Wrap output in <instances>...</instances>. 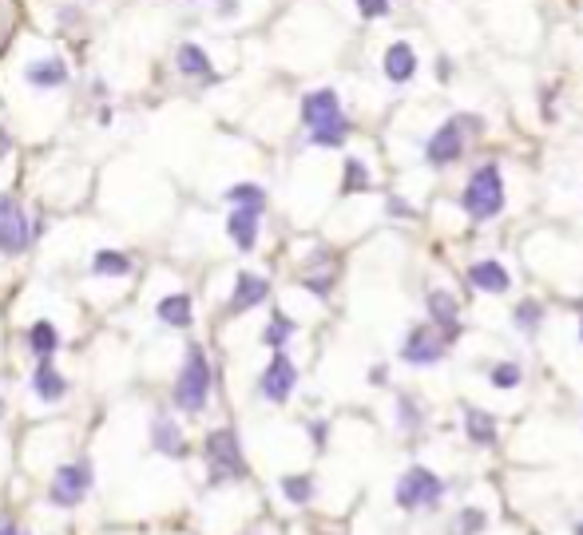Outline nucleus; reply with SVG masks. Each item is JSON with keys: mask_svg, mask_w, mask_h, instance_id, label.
Returning a JSON list of instances; mask_svg holds the SVG:
<instances>
[{"mask_svg": "<svg viewBox=\"0 0 583 535\" xmlns=\"http://www.w3.org/2000/svg\"><path fill=\"white\" fill-rule=\"evenodd\" d=\"M24 337H28V353H32V357H52V353L60 349V329H56L48 318L32 321Z\"/></svg>", "mask_w": 583, "mask_h": 535, "instance_id": "21", "label": "nucleus"}, {"mask_svg": "<svg viewBox=\"0 0 583 535\" xmlns=\"http://www.w3.org/2000/svg\"><path fill=\"white\" fill-rule=\"evenodd\" d=\"M461 203H465V211L472 214V218H492V214H500V207H504V179H500V167H496V163H484L480 171H472Z\"/></svg>", "mask_w": 583, "mask_h": 535, "instance_id": "4", "label": "nucleus"}, {"mask_svg": "<svg viewBox=\"0 0 583 535\" xmlns=\"http://www.w3.org/2000/svg\"><path fill=\"white\" fill-rule=\"evenodd\" d=\"M576 535H583V524H580V528H576Z\"/></svg>", "mask_w": 583, "mask_h": 535, "instance_id": "40", "label": "nucleus"}, {"mask_svg": "<svg viewBox=\"0 0 583 535\" xmlns=\"http://www.w3.org/2000/svg\"><path fill=\"white\" fill-rule=\"evenodd\" d=\"M282 496L290 504H310L314 500V480L310 476H282Z\"/></svg>", "mask_w": 583, "mask_h": 535, "instance_id": "28", "label": "nucleus"}, {"mask_svg": "<svg viewBox=\"0 0 583 535\" xmlns=\"http://www.w3.org/2000/svg\"><path fill=\"white\" fill-rule=\"evenodd\" d=\"M445 492L441 476L429 472V468H409L401 480H397V508L413 512V508H425V504H437Z\"/></svg>", "mask_w": 583, "mask_h": 535, "instance_id": "7", "label": "nucleus"}, {"mask_svg": "<svg viewBox=\"0 0 583 535\" xmlns=\"http://www.w3.org/2000/svg\"><path fill=\"white\" fill-rule=\"evenodd\" d=\"M266 298H270V282H266L262 274L242 270V274L234 278V294H231V302H227V310H223V318H238V314H246V310H258Z\"/></svg>", "mask_w": 583, "mask_h": 535, "instance_id": "12", "label": "nucleus"}, {"mask_svg": "<svg viewBox=\"0 0 583 535\" xmlns=\"http://www.w3.org/2000/svg\"><path fill=\"white\" fill-rule=\"evenodd\" d=\"M135 270V258L127 254V250H96L92 254V274L96 278H127Z\"/></svg>", "mask_w": 583, "mask_h": 535, "instance_id": "19", "label": "nucleus"}, {"mask_svg": "<svg viewBox=\"0 0 583 535\" xmlns=\"http://www.w3.org/2000/svg\"><path fill=\"white\" fill-rule=\"evenodd\" d=\"M175 72H179L183 80H199V84H215V80H219V72H215V64H211V52H207L203 44H195V40H183V44L175 48Z\"/></svg>", "mask_w": 583, "mask_h": 535, "instance_id": "13", "label": "nucleus"}, {"mask_svg": "<svg viewBox=\"0 0 583 535\" xmlns=\"http://www.w3.org/2000/svg\"><path fill=\"white\" fill-rule=\"evenodd\" d=\"M211 385H215L211 357H207V349L199 341H191L187 353H183V369L175 377V389H171L175 409L187 413V417H199L207 409V401H211Z\"/></svg>", "mask_w": 583, "mask_h": 535, "instance_id": "1", "label": "nucleus"}, {"mask_svg": "<svg viewBox=\"0 0 583 535\" xmlns=\"http://www.w3.org/2000/svg\"><path fill=\"white\" fill-rule=\"evenodd\" d=\"M480 528H484V516H480V512H465V516L457 520V532L461 535H476Z\"/></svg>", "mask_w": 583, "mask_h": 535, "instance_id": "32", "label": "nucleus"}, {"mask_svg": "<svg viewBox=\"0 0 583 535\" xmlns=\"http://www.w3.org/2000/svg\"><path fill=\"white\" fill-rule=\"evenodd\" d=\"M580 337H583V325H580Z\"/></svg>", "mask_w": 583, "mask_h": 535, "instance_id": "41", "label": "nucleus"}, {"mask_svg": "<svg viewBox=\"0 0 583 535\" xmlns=\"http://www.w3.org/2000/svg\"><path fill=\"white\" fill-rule=\"evenodd\" d=\"M258 218H262V211H250V207H231V214H227V234L242 254L258 246Z\"/></svg>", "mask_w": 583, "mask_h": 535, "instance_id": "16", "label": "nucleus"}, {"mask_svg": "<svg viewBox=\"0 0 583 535\" xmlns=\"http://www.w3.org/2000/svg\"><path fill=\"white\" fill-rule=\"evenodd\" d=\"M24 84H28L32 92H40V96L64 92V88L72 84V68H68V60H60V56H40V60H28V64H24Z\"/></svg>", "mask_w": 583, "mask_h": 535, "instance_id": "10", "label": "nucleus"}, {"mask_svg": "<svg viewBox=\"0 0 583 535\" xmlns=\"http://www.w3.org/2000/svg\"><path fill=\"white\" fill-rule=\"evenodd\" d=\"M302 123L310 127L314 147H342L350 135V119L342 115V100L334 88H318L302 96Z\"/></svg>", "mask_w": 583, "mask_h": 535, "instance_id": "2", "label": "nucleus"}, {"mask_svg": "<svg viewBox=\"0 0 583 535\" xmlns=\"http://www.w3.org/2000/svg\"><path fill=\"white\" fill-rule=\"evenodd\" d=\"M32 393L40 397V401H48V405H56V401H64L68 397V389H72V381L52 365V357H40V365H36V373H32Z\"/></svg>", "mask_w": 583, "mask_h": 535, "instance_id": "14", "label": "nucleus"}, {"mask_svg": "<svg viewBox=\"0 0 583 535\" xmlns=\"http://www.w3.org/2000/svg\"><path fill=\"white\" fill-rule=\"evenodd\" d=\"M0 535H28V532H24V528H16L12 520H4V516H0Z\"/></svg>", "mask_w": 583, "mask_h": 535, "instance_id": "36", "label": "nucleus"}, {"mask_svg": "<svg viewBox=\"0 0 583 535\" xmlns=\"http://www.w3.org/2000/svg\"><path fill=\"white\" fill-rule=\"evenodd\" d=\"M429 314H433V325H441L449 333V341L461 333V321H457V298L445 294V290H433L429 294Z\"/></svg>", "mask_w": 583, "mask_h": 535, "instance_id": "22", "label": "nucleus"}, {"mask_svg": "<svg viewBox=\"0 0 583 535\" xmlns=\"http://www.w3.org/2000/svg\"><path fill=\"white\" fill-rule=\"evenodd\" d=\"M32 238H40V222L28 218L12 195H0V254L16 258L32 246Z\"/></svg>", "mask_w": 583, "mask_h": 535, "instance_id": "5", "label": "nucleus"}, {"mask_svg": "<svg viewBox=\"0 0 583 535\" xmlns=\"http://www.w3.org/2000/svg\"><path fill=\"white\" fill-rule=\"evenodd\" d=\"M369 187H373V179H369L365 163H361V159H346V175H342V195H361V191H369Z\"/></svg>", "mask_w": 583, "mask_h": 535, "instance_id": "27", "label": "nucleus"}, {"mask_svg": "<svg viewBox=\"0 0 583 535\" xmlns=\"http://www.w3.org/2000/svg\"><path fill=\"white\" fill-rule=\"evenodd\" d=\"M397 409L405 413V417H401V421H405V428H417V421H421V417H417V409H413V401H409V397H401V401H397Z\"/></svg>", "mask_w": 583, "mask_h": 535, "instance_id": "33", "label": "nucleus"}, {"mask_svg": "<svg viewBox=\"0 0 583 535\" xmlns=\"http://www.w3.org/2000/svg\"><path fill=\"white\" fill-rule=\"evenodd\" d=\"M472 123H476V119H465V115L449 119V123L425 143V159H429L433 167H449V163H457L461 151H465V127H472Z\"/></svg>", "mask_w": 583, "mask_h": 535, "instance_id": "9", "label": "nucleus"}, {"mask_svg": "<svg viewBox=\"0 0 583 535\" xmlns=\"http://www.w3.org/2000/svg\"><path fill=\"white\" fill-rule=\"evenodd\" d=\"M0 421H4V401H0Z\"/></svg>", "mask_w": 583, "mask_h": 535, "instance_id": "39", "label": "nucleus"}, {"mask_svg": "<svg viewBox=\"0 0 583 535\" xmlns=\"http://www.w3.org/2000/svg\"><path fill=\"white\" fill-rule=\"evenodd\" d=\"M16 28H20V4L16 0H0V56L8 52Z\"/></svg>", "mask_w": 583, "mask_h": 535, "instance_id": "26", "label": "nucleus"}, {"mask_svg": "<svg viewBox=\"0 0 583 535\" xmlns=\"http://www.w3.org/2000/svg\"><path fill=\"white\" fill-rule=\"evenodd\" d=\"M488 377H492V385H496V389H512V385H520V365L504 361V365H496Z\"/></svg>", "mask_w": 583, "mask_h": 535, "instance_id": "30", "label": "nucleus"}, {"mask_svg": "<svg viewBox=\"0 0 583 535\" xmlns=\"http://www.w3.org/2000/svg\"><path fill=\"white\" fill-rule=\"evenodd\" d=\"M151 448H155V452H163V456H175V460H183V456L191 452V448H187L183 428L175 425V417H167V413L151 417Z\"/></svg>", "mask_w": 583, "mask_h": 535, "instance_id": "15", "label": "nucleus"}, {"mask_svg": "<svg viewBox=\"0 0 583 535\" xmlns=\"http://www.w3.org/2000/svg\"><path fill=\"white\" fill-rule=\"evenodd\" d=\"M203 456H207V472L211 484L223 480H246V460H242V444L234 436V428H215L203 440Z\"/></svg>", "mask_w": 583, "mask_h": 535, "instance_id": "3", "label": "nucleus"}, {"mask_svg": "<svg viewBox=\"0 0 583 535\" xmlns=\"http://www.w3.org/2000/svg\"><path fill=\"white\" fill-rule=\"evenodd\" d=\"M310 432H314V444L326 448V425H310Z\"/></svg>", "mask_w": 583, "mask_h": 535, "instance_id": "37", "label": "nucleus"}, {"mask_svg": "<svg viewBox=\"0 0 583 535\" xmlns=\"http://www.w3.org/2000/svg\"><path fill=\"white\" fill-rule=\"evenodd\" d=\"M465 432L472 444H492L496 440V417H488L484 409H465Z\"/></svg>", "mask_w": 583, "mask_h": 535, "instance_id": "23", "label": "nucleus"}, {"mask_svg": "<svg viewBox=\"0 0 583 535\" xmlns=\"http://www.w3.org/2000/svg\"><path fill=\"white\" fill-rule=\"evenodd\" d=\"M413 72H417V52H413V44H405V40L389 44V52H385V76H389L393 84H409Z\"/></svg>", "mask_w": 583, "mask_h": 535, "instance_id": "18", "label": "nucleus"}, {"mask_svg": "<svg viewBox=\"0 0 583 535\" xmlns=\"http://www.w3.org/2000/svg\"><path fill=\"white\" fill-rule=\"evenodd\" d=\"M96 119L108 127V123H112V107H100V111H96Z\"/></svg>", "mask_w": 583, "mask_h": 535, "instance_id": "38", "label": "nucleus"}, {"mask_svg": "<svg viewBox=\"0 0 583 535\" xmlns=\"http://www.w3.org/2000/svg\"><path fill=\"white\" fill-rule=\"evenodd\" d=\"M468 282H472L476 290H484V294H504V290L512 286V278H508V270H504L500 262H476V266L468 270Z\"/></svg>", "mask_w": 583, "mask_h": 535, "instance_id": "20", "label": "nucleus"}, {"mask_svg": "<svg viewBox=\"0 0 583 535\" xmlns=\"http://www.w3.org/2000/svg\"><path fill=\"white\" fill-rule=\"evenodd\" d=\"M12 147H16V139H12V131L0 123V159H4V155H12Z\"/></svg>", "mask_w": 583, "mask_h": 535, "instance_id": "35", "label": "nucleus"}, {"mask_svg": "<svg viewBox=\"0 0 583 535\" xmlns=\"http://www.w3.org/2000/svg\"><path fill=\"white\" fill-rule=\"evenodd\" d=\"M357 12H361V16H369V20H377V16H385V12H389V0H357Z\"/></svg>", "mask_w": 583, "mask_h": 535, "instance_id": "31", "label": "nucleus"}, {"mask_svg": "<svg viewBox=\"0 0 583 535\" xmlns=\"http://www.w3.org/2000/svg\"><path fill=\"white\" fill-rule=\"evenodd\" d=\"M227 203L231 207H250V211H266V191L258 183H234V187H227Z\"/></svg>", "mask_w": 583, "mask_h": 535, "instance_id": "24", "label": "nucleus"}, {"mask_svg": "<svg viewBox=\"0 0 583 535\" xmlns=\"http://www.w3.org/2000/svg\"><path fill=\"white\" fill-rule=\"evenodd\" d=\"M88 492H92V464L88 460H76V464H60L56 468L52 488H48V500L56 508H76V504H84Z\"/></svg>", "mask_w": 583, "mask_h": 535, "instance_id": "6", "label": "nucleus"}, {"mask_svg": "<svg viewBox=\"0 0 583 535\" xmlns=\"http://www.w3.org/2000/svg\"><path fill=\"white\" fill-rule=\"evenodd\" d=\"M191 4H195V0H191Z\"/></svg>", "mask_w": 583, "mask_h": 535, "instance_id": "42", "label": "nucleus"}, {"mask_svg": "<svg viewBox=\"0 0 583 535\" xmlns=\"http://www.w3.org/2000/svg\"><path fill=\"white\" fill-rule=\"evenodd\" d=\"M445 345H449V333L441 329H433V321L429 325H417L413 333H409V341H405V349H401V357L409 361V365H433V361H441L445 357Z\"/></svg>", "mask_w": 583, "mask_h": 535, "instance_id": "11", "label": "nucleus"}, {"mask_svg": "<svg viewBox=\"0 0 583 535\" xmlns=\"http://www.w3.org/2000/svg\"><path fill=\"white\" fill-rule=\"evenodd\" d=\"M294 385H298V365H294L282 349H274L270 365H266V369H262V377H258V397H262V401L282 405V401H290Z\"/></svg>", "mask_w": 583, "mask_h": 535, "instance_id": "8", "label": "nucleus"}, {"mask_svg": "<svg viewBox=\"0 0 583 535\" xmlns=\"http://www.w3.org/2000/svg\"><path fill=\"white\" fill-rule=\"evenodd\" d=\"M155 318L171 329H191L195 321V306H191V294H163L155 302Z\"/></svg>", "mask_w": 583, "mask_h": 535, "instance_id": "17", "label": "nucleus"}, {"mask_svg": "<svg viewBox=\"0 0 583 535\" xmlns=\"http://www.w3.org/2000/svg\"><path fill=\"white\" fill-rule=\"evenodd\" d=\"M294 329H298L294 321L286 318V314H278V310H274L270 325L262 329V345H266V349H282V345H286V341L294 337Z\"/></svg>", "mask_w": 583, "mask_h": 535, "instance_id": "25", "label": "nucleus"}, {"mask_svg": "<svg viewBox=\"0 0 583 535\" xmlns=\"http://www.w3.org/2000/svg\"><path fill=\"white\" fill-rule=\"evenodd\" d=\"M544 318V306L540 302H520L516 306V329H524V333H532L536 325Z\"/></svg>", "mask_w": 583, "mask_h": 535, "instance_id": "29", "label": "nucleus"}, {"mask_svg": "<svg viewBox=\"0 0 583 535\" xmlns=\"http://www.w3.org/2000/svg\"><path fill=\"white\" fill-rule=\"evenodd\" d=\"M215 16H219V20L238 16V0H219V4H215Z\"/></svg>", "mask_w": 583, "mask_h": 535, "instance_id": "34", "label": "nucleus"}]
</instances>
